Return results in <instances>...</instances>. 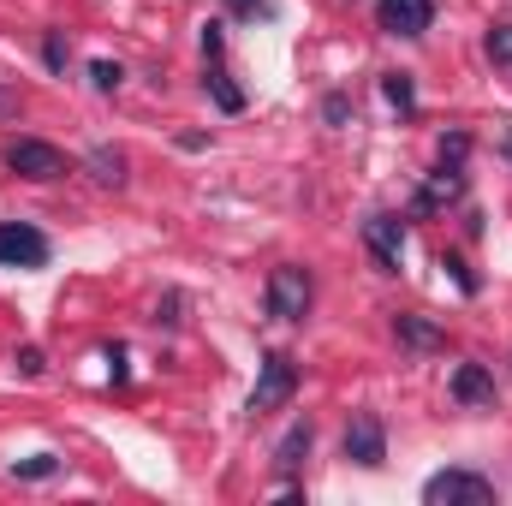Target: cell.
Here are the masks:
<instances>
[{
    "mask_svg": "<svg viewBox=\"0 0 512 506\" xmlns=\"http://www.w3.org/2000/svg\"><path fill=\"white\" fill-rule=\"evenodd\" d=\"M310 298H316V280H310V268H298V262H280V268L268 274V286H262V310H268L274 322H304V316H310Z\"/></svg>",
    "mask_w": 512,
    "mask_h": 506,
    "instance_id": "6da1fadb",
    "label": "cell"
},
{
    "mask_svg": "<svg viewBox=\"0 0 512 506\" xmlns=\"http://www.w3.org/2000/svg\"><path fill=\"white\" fill-rule=\"evenodd\" d=\"M292 393H298V364H292L286 352H268V358H262V376H256V387H251V399H245V411H251V417H268V411H280Z\"/></svg>",
    "mask_w": 512,
    "mask_h": 506,
    "instance_id": "7a4b0ae2",
    "label": "cell"
},
{
    "mask_svg": "<svg viewBox=\"0 0 512 506\" xmlns=\"http://www.w3.org/2000/svg\"><path fill=\"white\" fill-rule=\"evenodd\" d=\"M423 501L429 506H489L495 501V483L477 477V471H435L423 483Z\"/></svg>",
    "mask_w": 512,
    "mask_h": 506,
    "instance_id": "3957f363",
    "label": "cell"
},
{
    "mask_svg": "<svg viewBox=\"0 0 512 506\" xmlns=\"http://www.w3.org/2000/svg\"><path fill=\"white\" fill-rule=\"evenodd\" d=\"M48 233L30 221H0V268H48Z\"/></svg>",
    "mask_w": 512,
    "mask_h": 506,
    "instance_id": "277c9868",
    "label": "cell"
},
{
    "mask_svg": "<svg viewBox=\"0 0 512 506\" xmlns=\"http://www.w3.org/2000/svg\"><path fill=\"white\" fill-rule=\"evenodd\" d=\"M6 167H12L18 179L48 185V179H60V173H66V155H60L54 143H42V137H12V143H6Z\"/></svg>",
    "mask_w": 512,
    "mask_h": 506,
    "instance_id": "5b68a950",
    "label": "cell"
},
{
    "mask_svg": "<svg viewBox=\"0 0 512 506\" xmlns=\"http://www.w3.org/2000/svg\"><path fill=\"white\" fill-rule=\"evenodd\" d=\"M346 459L352 465H364V471H382L387 465V429H382V417L376 411H358L352 423H346Z\"/></svg>",
    "mask_w": 512,
    "mask_h": 506,
    "instance_id": "8992f818",
    "label": "cell"
},
{
    "mask_svg": "<svg viewBox=\"0 0 512 506\" xmlns=\"http://www.w3.org/2000/svg\"><path fill=\"white\" fill-rule=\"evenodd\" d=\"M364 245H370L382 274H399V262H405V227H399V215H370L364 221Z\"/></svg>",
    "mask_w": 512,
    "mask_h": 506,
    "instance_id": "52a82bcc",
    "label": "cell"
},
{
    "mask_svg": "<svg viewBox=\"0 0 512 506\" xmlns=\"http://www.w3.org/2000/svg\"><path fill=\"white\" fill-rule=\"evenodd\" d=\"M376 24L387 36H423L435 24V0H376Z\"/></svg>",
    "mask_w": 512,
    "mask_h": 506,
    "instance_id": "ba28073f",
    "label": "cell"
},
{
    "mask_svg": "<svg viewBox=\"0 0 512 506\" xmlns=\"http://www.w3.org/2000/svg\"><path fill=\"white\" fill-rule=\"evenodd\" d=\"M465 197V173L453 167V161H441L423 185H417V197H411V215H435V209H447V203H459Z\"/></svg>",
    "mask_w": 512,
    "mask_h": 506,
    "instance_id": "9c48e42d",
    "label": "cell"
},
{
    "mask_svg": "<svg viewBox=\"0 0 512 506\" xmlns=\"http://www.w3.org/2000/svg\"><path fill=\"white\" fill-rule=\"evenodd\" d=\"M310 447H316V423H310V417H298V423L274 441V465H280V471H298V465L310 459Z\"/></svg>",
    "mask_w": 512,
    "mask_h": 506,
    "instance_id": "30bf717a",
    "label": "cell"
},
{
    "mask_svg": "<svg viewBox=\"0 0 512 506\" xmlns=\"http://www.w3.org/2000/svg\"><path fill=\"white\" fill-rule=\"evenodd\" d=\"M453 399L459 405H495V376L483 364H459L453 370Z\"/></svg>",
    "mask_w": 512,
    "mask_h": 506,
    "instance_id": "8fae6325",
    "label": "cell"
},
{
    "mask_svg": "<svg viewBox=\"0 0 512 506\" xmlns=\"http://www.w3.org/2000/svg\"><path fill=\"white\" fill-rule=\"evenodd\" d=\"M393 334H399V346H411V352H435V346L447 340L429 316H411V310H405V316H393Z\"/></svg>",
    "mask_w": 512,
    "mask_h": 506,
    "instance_id": "7c38bea8",
    "label": "cell"
},
{
    "mask_svg": "<svg viewBox=\"0 0 512 506\" xmlns=\"http://www.w3.org/2000/svg\"><path fill=\"white\" fill-rule=\"evenodd\" d=\"M84 167H90V179H96V185H114V191L126 185V155H120L114 143H96Z\"/></svg>",
    "mask_w": 512,
    "mask_h": 506,
    "instance_id": "4fadbf2b",
    "label": "cell"
},
{
    "mask_svg": "<svg viewBox=\"0 0 512 506\" xmlns=\"http://www.w3.org/2000/svg\"><path fill=\"white\" fill-rule=\"evenodd\" d=\"M203 90L215 96V108H221V114H245V90H239V84H233V78H227L221 66H209V78H203Z\"/></svg>",
    "mask_w": 512,
    "mask_h": 506,
    "instance_id": "5bb4252c",
    "label": "cell"
},
{
    "mask_svg": "<svg viewBox=\"0 0 512 506\" xmlns=\"http://www.w3.org/2000/svg\"><path fill=\"white\" fill-rule=\"evenodd\" d=\"M382 96L399 108V120L417 114V84H411V72H382Z\"/></svg>",
    "mask_w": 512,
    "mask_h": 506,
    "instance_id": "9a60e30c",
    "label": "cell"
},
{
    "mask_svg": "<svg viewBox=\"0 0 512 506\" xmlns=\"http://www.w3.org/2000/svg\"><path fill=\"white\" fill-rule=\"evenodd\" d=\"M12 477H18V483H42V477H60V459H54V453H30V459H12Z\"/></svg>",
    "mask_w": 512,
    "mask_h": 506,
    "instance_id": "2e32d148",
    "label": "cell"
},
{
    "mask_svg": "<svg viewBox=\"0 0 512 506\" xmlns=\"http://www.w3.org/2000/svg\"><path fill=\"white\" fill-rule=\"evenodd\" d=\"M90 84H96L102 96H114V90L126 84V72H120V60H90Z\"/></svg>",
    "mask_w": 512,
    "mask_h": 506,
    "instance_id": "e0dca14e",
    "label": "cell"
},
{
    "mask_svg": "<svg viewBox=\"0 0 512 506\" xmlns=\"http://www.w3.org/2000/svg\"><path fill=\"white\" fill-rule=\"evenodd\" d=\"M42 60H48V72H66V66H72V48H66V36H60V30H48V36H42Z\"/></svg>",
    "mask_w": 512,
    "mask_h": 506,
    "instance_id": "ac0fdd59",
    "label": "cell"
},
{
    "mask_svg": "<svg viewBox=\"0 0 512 506\" xmlns=\"http://www.w3.org/2000/svg\"><path fill=\"white\" fill-rule=\"evenodd\" d=\"M12 370H18L24 381H36L42 370H48V358H42V346H18V352H12Z\"/></svg>",
    "mask_w": 512,
    "mask_h": 506,
    "instance_id": "d6986e66",
    "label": "cell"
},
{
    "mask_svg": "<svg viewBox=\"0 0 512 506\" xmlns=\"http://www.w3.org/2000/svg\"><path fill=\"white\" fill-rule=\"evenodd\" d=\"M483 48H489V60H495V66H507V72H512V24H495Z\"/></svg>",
    "mask_w": 512,
    "mask_h": 506,
    "instance_id": "ffe728a7",
    "label": "cell"
},
{
    "mask_svg": "<svg viewBox=\"0 0 512 506\" xmlns=\"http://www.w3.org/2000/svg\"><path fill=\"white\" fill-rule=\"evenodd\" d=\"M322 120H328V126H352V96H346V90L322 96Z\"/></svg>",
    "mask_w": 512,
    "mask_h": 506,
    "instance_id": "44dd1931",
    "label": "cell"
},
{
    "mask_svg": "<svg viewBox=\"0 0 512 506\" xmlns=\"http://www.w3.org/2000/svg\"><path fill=\"white\" fill-rule=\"evenodd\" d=\"M465 155H471V137H465V131H441V161L465 167Z\"/></svg>",
    "mask_w": 512,
    "mask_h": 506,
    "instance_id": "7402d4cb",
    "label": "cell"
},
{
    "mask_svg": "<svg viewBox=\"0 0 512 506\" xmlns=\"http://www.w3.org/2000/svg\"><path fill=\"white\" fill-rule=\"evenodd\" d=\"M441 268H447V274L459 280V292H465V298H477V292H483V280H477V274H471V268H465L459 256H441Z\"/></svg>",
    "mask_w": 512,
    "mask_h": 506,
    "instance_id": "603a6c76",
    "label": "cell"
},
{
    "mask_svg": "<svg viewBox=\"0 0 512 506\" xmlns=\"http://www.w3.org/2000/svg\"><path fill=\"white\" fill-rule=\"evenodd\" d=\"M179 310H185V292H167V298L155 304V322H161V328H179V322H185Z\"/></svg>",
    "mask_w": 512,
    "mask_h": 506,
    "instance_id": "cb8c5ba5",
    "label": "cell"
},
{
    "mask_svg": "<svg viewBox=\"0 0 512 506\" xmlns=\"http://www.w3.org/2000/svg\"><path fill=\"white\" fill-rule=\"evenodd\" d=\"M221 48H227V36H221V24H203V54H209V60H221Z\"/></svg>",
    "mask_w": 512,
    "mask_h": 506,
    "instance_id": "d4e9b609",
    "label": "cell"
},
{
    "mask_svg": "<svg viewBox=\"0 0 512 506\" xmlns=\"http://www.w3.org/2000/svg\"><path fill=\"white\" fill-rule=\"evenodd\" d=\"M102 358H108V376H114V381H126V376H131V370H126V346H108Z\"/></svg>",
    "mask_w": 512,
    "mask_h": 506,
    "instance_id": "484cf974",
    "label": "cell"
},
{
    "mask_svg": "<svg viewBox=\"0 0 512 506\" xmlns=\"http://www.w3.org/2000/svg\"><path fill=\"white\" fill-rule=\"evenodd\" d=\"M227 6H233V12H239V18H268V12H274V6H268V0H227Z\"/></svg>",
    "mask_w": 512,
    "mask_h": 506,
    "instance_id": "4316f807",
    "label": "cell"
},
{
    "mask_svg": "<svg viewBox=\"0 0 512 506\" xmlns=\"http://www.w3.org/2000/svg\"><path fill=\"white\" fill-rule=\"evenodd\" d=\"M501 149H507V161H512V126H507V137H501Z\"/></svg>",
    "mask_w": 512,
    "mask_h": 506,
    "instance_id": "83f0119b",
    "label": "cell"
}]
</instances>
